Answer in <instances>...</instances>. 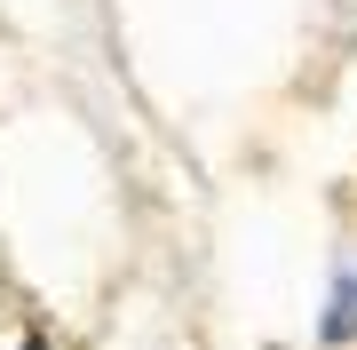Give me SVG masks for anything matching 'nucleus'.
<instances>
[{
  "instance_id": "obj_1",
  "label": "nucleus",
  "mask_w": 357,
  "mask_h": 350,
  "mask_svg": "<svg viewBox=\"0 0 357 350\" xmlns=\"http://www.w3.org/2000/svg\"><path fill=\"white\" fill-rule=\"evenodd\" d=\"M326 335H333V342H357V279L333 286V302H326Z\"/></svg>"
}]
</instances>
